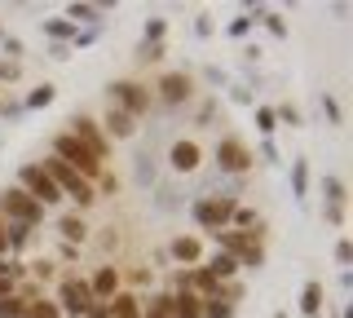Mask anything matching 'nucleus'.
Here are the masks:
<instances>
[{
  "instance_id": "nucleus-1",
  "label": "nucleus",
  "mask_w": 353,
  "mask_h": 318,
  "mask_svg": "<svg viewBox=\"0 0 353 318\" xmlns=\"http://www.w3.org/2000/svg\"><path fill=\"white\" fill-rule=\"evenodd\" d=\"M40 168L53 177V186L62 190V199H75V208H93V199H97V190H93V181H84L80 172H71L62 159H40Z\"/></svg>"
},
{
  "instance_id": "nucleus-2",
  "label": "nucleus",
  "mask_w": 353,
  "mask_h": 318,
  "mask_svg": "<svg viewBox=\"0 0 353 318\" xmlns=\"http://www.w3.org/2000/svg\"><path fill=\"white\" fill-rule=\"evenodd\" d=\"M234 208H239L234 195H203V199H194L190 217L199 221V230L216 235V230H230V217H234Z\"/></svg>"
},
{
  "instance_id": "nucleus-3",
  "label": "nucleus",
  "mask_w": 353,
  "mask_h": 318,
  "mask_svg": "<svg viewBox=\"0 0 353 318\" xmlns=\"http://www.w3.org/2000/svg\"><path fill=\"white\" fill-rule=\"evenodd\" d=\"M53 159H62L66 168H71V172H80L84 181H97V177H102V163L88 155V150H84V146H80V141H75L71 133H58V137H53Z\"/></svg>"
},
{
  "instance_id": "nucleus-4",
  "label": "nucleus",
  "mask_w": 353,
  "mask_h": 318,
  "mask_svg": "<svg viewBox=\"0 0 353 318\" xmlns=\"http://www.w3.org/2000/svg\"><path fill=\"white\" fill-rule=\"evenodd\" d=\"M0 217H5V221H14V226H31V230H36L44 221V208L31 199L27 190L5 186V195H0Z\"/></svg>"
},
{
  "instance_id": "nucleus-5",
  "label": "nucleus",
  "mask_w": 353,
  "mask_h": 318,
  "mask_svg": "<svg viewBox=\"0 0 353 318\" xmlns=\"http://www.w3.org/2000/svg\"><path fill=\"white\" fill-rule=\"evenodd\" d=\"M106 93H110V106L128 111L132 119L146 115L150 106H154V93L146 89V84H137V80H110V84H106Z\"/></svg>"
},
{
  "instance_id": "nucleus-6",
  "label": "nucleus",
  "mask_w": 353,
  "mask_h": 318,
  "mask_svg": "<svg viewBox=\"0 0 353 318\" xmlns=\"http://www.w3.org/2000/svg\"><path fill=\"white\" fill-rule=\"evenodd\" d=\"M66 133L80 141V146H84L97 163L110 159V137L102 133V124H97V119H88V115H71V119H66Z\"/></svg>"
},
{
  "instance_id": "nucleus-7",
  "label": "nucleus",
  "mask_w": 353,
  "mask_h": 318,
  "mask_svg": "<svg viewBox=\"0 0 353 318\" xmlns=\"http://www.w3.org/2000/svg\"><path fill=\"white\" fill-rule=\"evenodd\" d=\"M18 190H27V195H31V199H36L40 208L62 203V190L53 186V177L40 168V163H22V168H18Z\"/></svg>"
},
{
  "instance_id": "nucleus-8",
  "label": "nucleus",
  "mask_w": 353,
  "mask_h": 318,
  "mask_svg": "<svg viewBox=\"0 0 353 318\" xmlns=\"http://www.w3.org/2000/svg\"><path fill=\"white\" fill-rule=\"evenodd\" d=\"M58 310H66L71 318H84V310L93 305V292H88V279H80V274H62L58 279Z\"/></svg>"
},
{
  "instance_id": "nucleus-9",
  "label": "nucleus",
  "mask_w": 353,
  "mask_h": 318,
  "mask_svg": "<svg viewBox=\"0 0 353 318\" xmlns=\"http://www.w3.org/2000/svg\"><path fill=\"white\" fill-rule=\"evenodd\" d=\"M216 168H221V172H248V168H252V150H248V141H239V137H221V141H216Z\"/></svg>"
},
{
  "instance_id": "nucleus-10",
  "label": "nucleus",
  "mask_w": 353,
  "mask_h": 318,
  "mask_svg": "<svg viewBox=\"0 0 353 318\" xmlns=\"http://www.w3.org/2000/svg\"><path fill=\"white\" fill-rule=\"evenodd\" d=\"M154 89H159V102H168V106H181V102H190V93H194V80H190L185 71H168L159 84H154Z\"/></svg>"
},
{
  "instance_id": "nucleus-11",
  "label": "nucleus",
  "mask_w": 353,
  "mask_h": 318,
  "mask_svg": "<svg viewBox=\"0 0 353 318\" xmlns=\"http://www.w3.org/2000/svg\"><path fill=\"white\" fill-rule=\"evenodd\" d=\"M88 292H93V301H115L124 292V279H119L115 266H97L93 279H88Z\"/></svg>"
},
{
  "instance_id": "nucleus-12",
  "label": "nucleus",
  "mask_w": 353,
  "mask_h": 318,
  "mask_svg": "<svg viewBox=\"0 0 353 318\" xmlns=\"http://www.w3.org/2000/svg\"><path fill=\"white\" fill-rule=\"evenodd\" d=\"M199 159H203V150H199V141H172L168 146V163H172V172H194L199 168Z\"/></svg>"
},
{
  "instance_id": "nucleus-13",
  "label": "nucleus",
  "mask_w": 353,
  "mask_h": 318,
  "mask_svg": "<svg viewBox=\"0 0 353 318\" xmlns=\"http://www.w3.org/2000/svg\"><path fill=\"white\" fill-rule=\"evenodd\" d=\"M102 133H106V137H119V141H128L132 133H137V119H132L128 111H119V106H106Z\"/></svg>"
},
{
  "instance_id": "nucleus-14",
  "label": "nucleus",
  "mask_w": 353,
  "mask_h": 318,
  "mask_svg": "<svg viewBox=\"0 0 353 318\" xmlns=\"http://www.w3.org/2000/svg\"><path fill=\"white\" fill-rule=\"evenodd\" d=\"M172 257L181 261V266H199V261H203V244H199L194 235H181V239H172Z\"/></svg>"
},
{
  "instance_id": "nucleus-15",
  "label": "nucleus",
  "mask_w": 353,
  "mask_h": 318,
  "mask_svg": "<svg viewBox=\"0 0 353 318\" xmlns=\"http://www.w3.org/2000/svg\"><path fill=\"white\" fill-rule=\"evenodd\" d=\"M58 235H62V239H66L71 248L88 244V226H84V217H80V212H66L62 221H58Z\"/></svg>"
},
{
  "instance_id": "nucleus-16",
  "label": "nucleus",
  "mask_w": 353,
  "mask_h": 318,
  "mask_svg": "<svg viewBox=\"0 0 353 318\" xmlns=\"http://www.w3.org/2000/svg\"><path fill=\"white\" fill-rule=\"evenodd\" d=\"M203 270L212 274L216 283H230V279H234V274H239V261H234V257H225V252H212V257L203 261Z\"/></svg>"
},
{
  "instance_id": "nucleus-17",
  "label": "nucleus",
  "mask_w": 353,
  "mask_h": 318,
  "mask_svg": "<svg viewBox=\"0 0 353 318\" xmlns=\"http://www.w3.org/2000/svg\"><path fill=\"white\" fill-rule=\"evenodd\" d=\"M110 318H141V296L137 292H119L110 301Z\"/></svg>"
},
{
  "instance_id": "nucleus-18",
  "label": "nucleus",
  "mask_w": 353,
  "mask_h": 318,
  "mask_svg": "<svg viewBox=\"0 0 353 318\" xmlns=\"http://www.w3.org/2000/svg\"><path fill=\"white\" fill-rule=\"evenodd\" d=\"M141 318H172V296L168 292H154L141 301Z\"/></svg>"
},
{
  "instance_id": "nucleus-19",
  "label": "nucleus",
  "mask_w": 353,
  "mask_h": 318,
  "mask_svg": "<svg viewBox=\"0 0 353 318\" xmlns=\"http://www.w3.org/2000/svg\"><path fill=\"white\" fill-rule=\"evenodd\" d=\"M44 36H49L53 45H66V40H75V36H80V27H75V23H66V18H49V23H44Z\"/></svg>"
},
{
  "instance_id": "nucleus-20",
  "label": "nucleus",
  "mask_w": 353,
  "mask_h": 318,
  "mask_svg": "<svg viewBox=\"0 0 353 318\" xmlns=\"http://www.w3.org/2000/svg\"><path fill=\"white\" fill-rule=\"evenodd\" d=\"M301 314H305V318H318V314H323V283H305V292H301Z\"/></svg>"
},
{
  "instance_id": "nucleus-21",
  "label": "nucleus",
  "mask_w": 353,
  "mask_h": 318,
  "mask_svg": "<svg viewBox=\"0 0 353 318\" xmlns=\"http://www.w3.org/2000/svg\"><path fill=\"white\" fill-rule=\"evenodd\" d=\"M199 318H234V305L225 296H208V301H199Z\"/></svg>"
},
{
  "instance_id": "nucleus-22",
  "label": "nucleus",
  "mask_w": 353,
  "mask_h": 318,
  "mask_svg": "<svg viewBox=\"0 0 353 318\" xmlns=\"http://www.w3.org/2000/svg\"><path fill=\"white\" fill-rule=\"evenodd\" d=\"M66 23H102V5H71L66 9Z\"/></svg>"
},
{
  "instance_id": "nucleus-23",
  "label": "nucleus",
  "mask_w": 353,
  "mask_h": 318,
  "mask_svg": "<svg viewBox=\"0 0 353 318\" xmlns=\"http://www.w3.org/2000/svg\"><path fill=\"white\" fill-rule=\"evenodd\" d=\"M292 195H296V199L309 195V163L305 159H292Z\"/></svg>"
},
{
  "instance_id": "nucleus-24",
  "label": "nucleus",
  "mask_w": 353,
  "mask_h": 318,
  "mask_svg": "<svg viewBox=\"0 0 353 318\" xmlns=\"http://www.w3.org/2000/svg\"><path fill=\"white\" fill-rule=\"evenodd\" d=\"M27 305L31 301H27V296H18V292L14 296H0V318H27Z\"/></svg>"
},
{
  "instance_id": "nucleus-25",
  "label": "nucleus",
  "mask_w": 353,
  "mask_h": 318,
  "mask_svg": "<svg viewBox=\"0 0 353 318\" xmlns=\"http://www.w3.org/2000/svg\"><path fill=\"white\" fill-rule=\"evenodd\" d=\"M53 97H58V89L53 84H40V89H31L27 93V111H40V106H49Z\"/></svg>"
},
{
  "instance_id": "nucleus-26",
  "label": "nucleus",
  "mask_w": 353,
  "mask_h": 318,
  "mask_svg": "<svg viewBox=\"0 0 353 318\" xmlns=\"http://www.w3.org/2000/svg\"><path fill=\"white\" fill-rule=\"evenodd\" d=\"M27 318H62V310L53 301H44V296H36V301L27 305Z\"/></svg>"
},
{
  "instance_id": "nucleus-27",
  "label": "nucleus",
  "mask_w": 353,
  "mask_h": 318,
  "mask_svg": "<svg viewBox=\"0 0 353 318\" xmlns=\"http://www.w3.org/2000/svg\"><path fill=\"white\" fill-rule=\"evenodd\" d=\"M5 235H9V252H18V248H27V244H31V226H14V221H9V226H5Z\"/></svg>"
},
{
  "instance_id": "nucleus-28",
  "label": "nucleus",
  "mask_w": 353,
  "mask_h": 318,
  "mask_svg": "<svg viewBox=\"0 0 353 318\" xmlns=\"http://www.w3.org/2000/svg\"><path fill=\"white\" fill-rule=\"evenodd\" d=\"M230 226H234V230H256V226H261V217L252 212V208H243V203H239V208H234V217H230Z\"/></svg>"
},
{
  "instance_id": "nucleus-29",
  "label": "nucleus",
  "mask_w": 353,
  "mask_h": 318,
  "mask_svg": "<svg viewBox=\"0 0 353 318\" xmlns=\"http://www.w3.org/2000/svg\"><path fill=\"white\" fill-rule=\"evenodd\" d=\"M256 128L265 133V141H270V133L279 128V115H274V106H256Z\"/></svg>"
},
{
  "instance_id": "nucleus-30",
  "label": "nucleus",
  "mask_w": 353,
  "mask_h": 318,
  "mask_svg": "<svg viewBox=\"0 0 353 318\" xmlns=\"http://www.w3.org/2000/svg\"><path fill=\"white\" fill-rule=\"evenodd\" d=\"M323 199L327 203H345V181H340V177H323Z\"/></svg>"
},
{
  "instance_id": "nucleus-31",
  "label": "nucleus",
  "mask_w": 353,
  "mask_h": 318,
  "mask_svg": "<svg viewBox=\"0 0 353 318\" xmlns=\"http://www.w3.org/2000/svg\"><path fill=\"white\" fill-rule=\"evenodd\" d=\"M163 31H168V27H163V18H150L146 31H141V45H159V40H163Z\"/></svg>"
},
{
  "instance_id": "nucleus-32",
  "label": "nucleus",
  "mask_w": 353,
  "mask_h": 318,
  "mask_svg": "<svg viewBox=\"0 0 353 318\" xmlns=\"http://www.w3.org/2000/svg\"><path fill=\"white\" fill-rule=\"evenodd\" d=\"M274 115H279V124H287V128H301V111H296L292 102H283V106H279Z\"/></svg>"
},
{
  "instance_id": "nucleus-33",
  "label": "nucleus",
  "mask_w": 353,
  "mask_h": 318,
  "mask_svg": "<svg viewBox=\"0 0 353 318\" xmlns=\"http://www.w3.org/2000/svg\"><path fill=\"white\" fill-rule=\"evenodd\" d=\"M261 23L270 27V31H274V36H279V40H287V23H283L279 14H270V9H261Z\"/></svg>"
},
{
  "instance_id": "nucleus-34",
  "label": "nucleus",
  "mask_w": 353,
  "mask_h": 318,
  "mask_svg": "<svg viewBox=\"0 0 353 318\" xmlns=\"http://www.w3.org/2000/svg\"><path fill=\"white\" fill-rule=\"evenodd\" d=\"M0 53H5V62H18V58H22V40L0 36Z\"/></svg>"
},
{
  "instance_id": "nucleus-35",
  "label": "nucleus",
  "mask_w": 353,
  "mask_h": 318,
  "mask_svg": "<svg viewBox=\"0 0 353 318\" xmlns=\"http://www.w3.org/2000/svg\"><path fill=\"white\" fill-rule=\"evenodd\" d=\"M18 75H22V67H18V62H5V58H0V80H5V84H14Z\"/></svg>"
},
{
  "instance_id": "nucleus-36",
  "label": "nucleus",
  "mask_w": 353,
  "mask_h": 318,
  "mask_svg": "<svg viewBox=\"0 0 353 318\" xmlns=\"http://www.w3.org/2000/svg\"><path fill=\"white\" fill-rule=\"evenodd\" d=\"M84 318H110V301H93L84 310Z\"/></svg>"
},
{
  "instance_id": "nucleus-37",
  "label": "nucleus",
  "mask_w": 353,
  "mask_h": 318,
  "mask_svg": "<svg viewBox=\"0 0 353 318\" xmlns=\"http://www.w3.org/2000/svg\"><path fill=\"white\" fill-rule=\"evenodd\" d=\"M163 58V45H141V62H159Z\"/></svg>"
},
{
  "instance_id": "nucleus-38",
  "label": "nucleus",
  "mask_w": 353,
  "mask_h": 318,
  "mask_svg": "<svg viewBox=\"0 0 353 318\" xmlns=\"http://www.w3.org/2000/svg\"><path fill=\"white\" fill-rule=\"evenodd\" d=\"M97 181H102V190H106V195H115V190H119V177H115V172H106V168H102V177H97Z\"/></svg>"
},
{
  "instance_id": "nucleus-39",
  "label": "nucleus",
  "mask_w": 353,
  "mask_h": 318,
  "mask_svg": "<svg viewBox=\"0 0 353 318\" xmlns=\"http://www.w3.org/2000/svg\"><path fill=\"white\" fill-rule=\"evenodd\" d=\"M252 23H256V18H234V23H230V36H248Z\"/></svg>"
},
{
  "instance_id": "nucleus-40",
  "label": "nucleus",
  "mask_w": 353,
  "mask_h": 318,
  "mask_svg": "<svg viewBox=\"0 0 353 318\" xmlns=\"http://www.w3.org/2000/svg\"><path fill=\"white\" fill-rule=\"evenodd\" d=\"M349 257H353V248H349V239H340V244H336V261H340V266H349Z\"/></svg>"
},
{
  "instance_id": "nucleus-41",
  "label": "nucleus",
  "mask_w": 353,
  "mask_h": 318,
  "mask_svg": "<svg viewBox=\"0 0 353 318\" xmlns=\"http://www.w3.org/2000/svg\"><path fill=\"white\" fill-rule=\"evenodd\" d=\"M31 274H36V279H49L53 266H49V261H36V266H31Z\"/></svg>"
},
{
  "instance_id": "nucleus-42",
  "label": "nucleus",
  "mask_w": 353,
  "mask_h": 318,
  "mask_svg": "<svg viewBox=\"0 0 353 318\" xmlns=\"http://www.w3.org/2000/svg\"><path fill=\"white\" fill-rule=\"evenodd\" d=\"M5 226H9V221L0 217V257H9V235H5Z\"/></svg>"
},
{
  "instance_id": "nucleus-43",
  "label": "nucleus",
  "mask_w": 353,
  "mask_h": 318,
  "mask_svg": "<svg viewBox=\"0 0 353 318\" xmlns=\"http://www.w3.org/2000/svg\"><path fill=\"white\" fill-rule=\"evenodd\" d=\"M323 106H327V115H331V124H340V106L331 102V97H323Z\"/></svg>"
},
{
  "instance_id": "nucleus-44",
  "label": "nucleus",
  "mask_w": 353,
  "mask_h": 318,
  "mask_svg": "<svg viewBox=\"0 0 353 318\" xmlns=\"http://www.w3.org/2000/svg\"><path fill=\"white\" fill-rule=\"evenodd\" d=\"M49 53H53V58H58V62H62V58H71V53H75V49H71V45H53Z\"/></svg>"
},
{
  "instance_id": "nucleus-45",
  "label": "nucleus",
  "mask_w": 353,
  "mask_h": 318,
  "mask_svg": "<svg viewBox=\"0 0 353 318\" xmlns=\"http://www.w3.org/2000/svg\"><path fill=\"white\" fill-rule=\"evenodd\" d=\"M0 296H14V279H0Z\"/></svg>"
},
{
  "instance_id": "nucleus-46",
  "label": "nucleus",
  "mask_w": 353,
  "mask_h": 318,
  "mask_svg": "<svg viewBox=\"0 0 353 318\" xmlns=\"http://www.w3.org/2000/svg\"><path fill=\"white\" fill-rule=\"evenodd\" d=\"M0 106H5V93H0Z\"/></svg>"
},
{
  "instance_id": "nucleus-47",
  "label": "nucleus",
  "mask_w": 353,
  "mask_h": 318,
  "mask_svg": "<svg viewBox=\"0 0 353 318\" xmlns=\"http://www.w3.org/2000/svg\"><path fill=\"white\" fill-rule=\"evenodd\" d=\"M274 318H287V314H274Z\"/></svg>"
},
{
  "instance_id": "nucleus-48",
  "label": "nucleus",
  "mask_w": 353,
  "mask_h": 318,
  "mask_svg": "<svg viewBox=\"0 0 353 318\" xmlns=\"http://www.w3.org/2000/svg\"><path fill=\"white\" fill-rule=\"evenodd\" d=\"M0 36H5V27H0Z\"/></svg>"
}]
</instances>
